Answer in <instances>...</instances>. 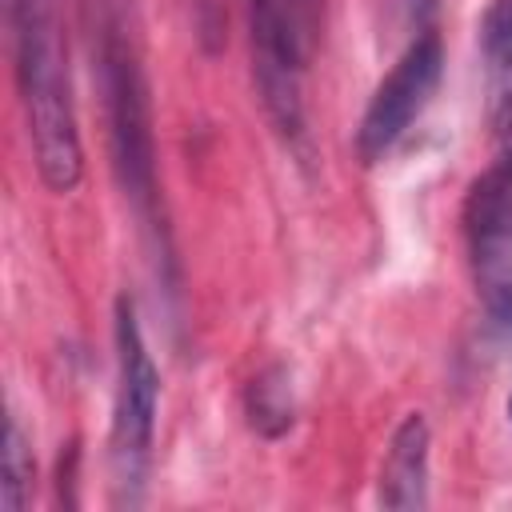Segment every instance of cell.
Wrapping results in <instances>:
<instances>
[{"label": "cell", "mask_w": 512, "mask_h": 512, "mask_svg": "<svg viewBox=\"0 0 512 512\" xmlns=\"http://www.w3.org/2000/svg\"><path fill=\"white\" fill-rule=\"evenodd\" d=\"M12 24V68L28 120V140L44 188L72 192L84 176V144L76 124L68 48L56 0H8Z\"/></svg>", "instance_id": "cell-1"}, {"label": "cell", "mask_w": 512, "mask_h": 512, "mask_svg": "<svg viewBox=\"0 0 512 512\" xmlns=\"http://www.w3.org/2000/svg\"><path fill=\"white\" fill-rule=\"evenodd\" d=\"M112 336H116V396H112V428H108V468L116 492L112 500L132 508L144 500V480L152 464L160 372L140 332L136 304L128 296L116 300Z\"/></svg>", "instance_id": "cell-2"}, {"label": "cell", "mask_w": 512, "mask_h": 512, "mask_svg": "<svg viewBox=\"0 0 512 512\" xmlns=\"http://www.w3.org/2000/svg\"><path fill=\"white\" fill-rule=\"evenodd\" d=\"M252 80L276 136L308 160V116H304V24L292 0H244Z\"/></svg>", "instance_id": "cell-3"}, {"label": "cell", "mask_w": 512, "mask_h": 512, "mask_svg": "<svg viewBox=\"0 0 512 512\" xmlns=\"http://www.w3.org/2000/svg\"><path fill=\"white\" fill-rule=\"evenodd\" d=\"M464 244L480 304L512 328V160L488 168L464 200Z\"/></svg>", "instance_id": "cell-4"}, {"label": "cell", "mask_w": 512, "mask_h": 512, "mask_svg": "<svg viewBox=\"0 0 512 512\" xmlns=\"http://www.w3.org/2000/svg\"><path fill=\"white\" fill-rule=\"evenodd\" d=\"M440 72H444V44H440V36L432 28H424L400 52L392 72L376 84V92H372V100H368V108L360 116L356 156L364 164L384 160L400 144V136L420 120V112L436 96Z\"/></svg>", "instance_id": "cell-5"}, {"label": "cell", "mask_w": 512, "mask_h": 512, "mask_svg": "<svg viewBox=\"0 0 512 512\" xmlns=\"http://www.w3.org/2000/svg\"><path fill=\"white\" fill-rule=\"evenodd\" d=\"M432 428L424 412H408L384 452L376 500L384 508H424L428 504V480H432Z\"/></svg>", "instance_id": "cell-6"}, {"label": "cell", "mask_w": 512, "mask_h": 512, "mask_svg": "<svg viewBox=\"0 0 512 512\" xmlns=\"http://www.w3.org/2000/svg\"><path fill=\"white\" fill-rule=\"evenodd\" d=\"M484 100L496 132L512 128V0H492L480 20Z\"/></svg>", "instance_id": "cell-7"}, {"label": "cell", "mask_w": 512, "mask_h": 512, "mask_svg": "<svg viewBox=\"0 0 512 512\" xmlns=\"http://www.w3.org/2000/svg\"><path fill=\"white\" fill-rule=\"evenodd\" d=\"M244 416L256 436L280 440L296 424V392H292V372L284 364H268L248 380L244 392Z\"/></svg>", "instance_id": "cell-8"}, {"label": "cell", "mask_w": 512, "mask_h": 512, "mask_svg": "<svg viewBox=\"0 0 512 512\" xmlns=\"http://www.w3.org/2000/svg\"><path fill=\"white\" fill-rule=\"evenodd\" d=\"M4 484H0V500L8 512H24L32 500V484H36V456H32V440L24 436L20 420L8 416L4 424Z\"/></svg>", "instance_id": "cell-9"}, {"label": "cell", "mask_w": 512, "mask_h": 512, "mask_svg": "<svg viewBox=\"0 0 512 512\" xmlns=\"http://www.w3.org/2000/svg\"><path fill=\"white\" fill-rule=\"evenodd\" d=\"M408 4V20L424 32V28H432V16H436V4L440 0H404Z\"/></svg>", "instance_id": "cell-10"}, {"label": "cell", "mask_w": 512, "mask_h": 512, "mask_svg": "<svg viewBox=\"0 0 512 512\" xmlns=\"http://www.w3.org/2000/svg\"><path fill=\"white\" fill-rule=\"evenodd\" d=\"M508 420H512V396H508Z\"/></svg>", "instance_id": "cell-11"}]
</instances>
